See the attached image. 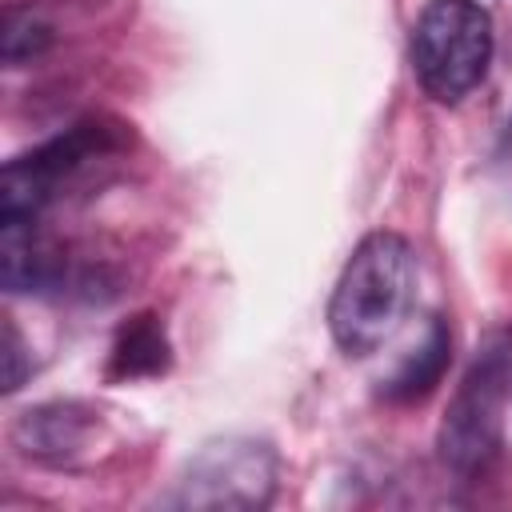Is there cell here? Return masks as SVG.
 Masks as SVG:
<instances>
[{
  "instance_id": "1",
  "label": "cell",
  "mask_w": 512,
  "mask_h": 512,
  "mask_svg": "<svg viewBox=\"0 0 512 512\" xmlns=\"http://www.w3.org/2000/svg\"><path fill=\"white\" fill-rule=\"evenodd\" d=\"M416 300V252L400 232H368L344 260L328 332L344 356H372L396 340Z\"/></svg>"
},
{
  "instance_id": "5",
  "label": "cell",
  "mask_w": 512,
  "mask_h": 512,
  "mask_svg": "<svg viewBox=\"0 0 512 512\" xmlns=\"http://www.w3.org/2000/svg\"><path fill=\"white\" fill-rule=\"evenodd\" d=\"M280 480V456L252 436L208 440L184 468L176 504L196 512H252L268 508Z\"/></svg>"
},
{
  "instance_id": "2",
  "label": "cell",
  "mask_w": 512,
  "mask_h": 512,
  "mask_svg": "<svg viewBox=\"0 0 512 512\" xmlns=\"http://www.w3.org/2000/svg\"><path fill=\"white\" fill-rule=\"evenodd\" d=\"M512 396V328L480 336L436 432L440 460L452 476H484L504 444V408Z\"/></svg>"
},
{
  "instance_id": "6",
  "label": "cell",
  "mask_w": 512,
  "mask_h": 512,
  "mask_svg": "<svg viewBox=\"0 0 512 512\" xmlns=\"http://www.w3.org/2000/svg\"><path fill=\"white\" fill-rule=\"evenodd\" d=\"M8 436H12L16 452L36 464L76 468L96 456V448L108 440V428L96 408L76 404V400H56V404L24 408L12 420Z\"/></svg>"
},
{
  "instance_id": "11",
  "label": "cell",
  "mask_w": 512,
  "mask_h": 512,
  "mask_svg": "<svg viewBox=\"0 0 512 512\" xmlns=\"http://www.w3.org/2000/svg\"><path fill=\"white\" fill-rule=\"evenodd\" d=\"M28 368H24V340L16 332V324L4 316V392H16L24 384Z\"/></svg>"
},
{
  "instance_id": "8",
  "label": "cell",
  "mask_w": 512,
  "mask_h": 512,
  "mask_svg": "<svg viewBox=\"0 0 512 512\" xmlns=\"http://www.w3.org/2000/svg\"><path fill=\"white\" fill-rule=\"evenodd\" d=\"M452 360V332L440 316H428L424 320V332L416 336V344L396 360L392 376L384 380V400L392 404H420L440 380H444V368Z\"/></svg>"
},
{
  "instance_id": "9",
  "label": "cell",
  "mask_w": 512,
  "mask_h": 512,
  "mask_svg": "<svg viewBox=\"0 0 512 512\" xmlns=\"http://www.w3.org/2000/svg\"><path fill=\"white\" fill-rule=\"evenodd\" d=\"M168 368V336L164 324L152 312L132 316L116 340H112V356H108V376L112 380H144V376H160Z\"/></svg>"
},
{
  "instance_id": "3",
  "label": "cell",
  "mask_w": 512,
  "mask_h": 512,
  "mask_svg": "<svg viewBox=\"0 0 512 512\" xmlns=\"http://www.w3.org/2000/svg\"><path fill=\"white\" fill-rule=\"evenodd\" d=\"M492 48L496 28L476 0H428L412 24V72L436 104H460L480 88Z\"/></svg>"
},
{
  "instance_id": "12",
  "label": "cell",
  "mask_w": 512,
  "mask_h": 512,
  "mask_svg": "<svg viewBox=\"0 0 512 512\" xmlns=\"http://www.w3.org/2000/svg\"><path fill=\"white\" fill-rule=\"evenodd\" d=\"M508 140H512V124H508Z\"/></svg>"
},
{
  "instance_id": "4",
  "label": "cell",
  "mask_w": 512,
  "mask_h": 512,
  "mask_svg": "<svg viewBox=\"0 0 512 512\" xmlns=\"http://www.w3.org/2000/svg\"><path fill=\"white\" fill-rule=\"evenodd\" d=\"M128 148L124 124L112 120H80L64 128L60 136L44 140L40 148L12 156L4 164L0 180V216H40L72 180H80L88 168L120 156Z\"/></svg>"
},
{
  "instance_id": "7",
  "label": "cell",
  "mask_w": 512,
  "mask_h": 512,
  "mask_svg": "<svg viewBox=\"0 0 512 512\" xmlns=\"http://www.w3.org/2000/svg\"><path fill=\"white\" fill-rule=\"evenodd\" d=\"M0 272L8 292H48L68 280V260L40 232V216H0Z\"/></svg>"
},
{
  "instance_id": "10",
  "label": "cell",
  "mask_w": 512,
  "mask_h": 512,
  "mask_svg": "<svg viewBox=\"0 0 512 512\" xmlns=\"http://www.w3.org/2000/svg\"><path fill=\"white\" fill-rule=\"evenodd\" d=\"M52 44V24L28 4H8L4 8V64H24V60H36L44 48Z\"/></svg>"
}]
</instances>
